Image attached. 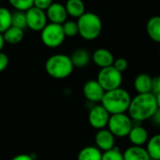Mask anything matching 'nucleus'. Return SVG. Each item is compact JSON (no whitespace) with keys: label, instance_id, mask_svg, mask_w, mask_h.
I'll list each match as a JSON object with an SVG mask.
<instances>
[{"label":"nucleus","instance_id":"obj_2","mask_svg":"<svg viewBox=\"0 0 160 160\" xmlns=\"http://www.w3.org/2000/svg\"><path fill=\"white\" fill-rule=\"evenodd\" d=\"M131 96L129 92L122 87L106 91L100 104L108 111L110 114L128 112Z\"/></svg>","mask_w":160,"mask_h":160},{"label":"nucleus","instance_id":"obj_18","mask_svg":"<svg viewBox=\"0 0 160 160\" xmlns=\"http://www.w3.org/2000/svg\"><path fill=\"white\" fill-rule=\"evenodd\" d=\"M146 32L153 41L160 43V16H153L148 20Z\"/></svg>","mask_w":160,"mask_h":160},{"label":"nucleus","instance_id":"obj_5","mask_svg":"<svg viewBox=\"0 0 160 160\" xmlns=\"http://www.w3.org/2000/svg\"><path fill=\"white\" fill-rule=\"evenodd\" d=\"M133 126V120L130 118L128 112H125L111 114L107 128L116 138H128Z\"/></svg>","mask_w":160,"mask_h":160},{"label":"nucleus","instance_id":"obj_6","mask_svg":"<svg viewBox=\"0 0 160 160\" xmlns=\"http://www.w3.org/2000/svg\"><path fill=\"white\" fill-rule=\"evenodd\" d=\"M40 38L42 43L48 48L54 49L60 47L66 38L62 24L53 22L47 23L40 31Z\"/></svg>","mask_w":160,"mask_h":160},{"label":"nucleus","instance_id":"obj_14","mask_svg":"<svg viewBox=\"0 0 160 160\" xmlns=\"http://www.w3.org/2000/svg\"><path fill=\"white\" fill-rule=\"evenodd\" d=\"M92 60L98 67H99L100 68H103L112 66L114 62V57L112 52L109 51L108 49L99 48V49H97L93 52Z\"/></svg>","mask_w":160,"mask_h":160},{"label":"nucleus","instance_id":"obj_11","mask_svg":"<svg viewBox=\"0 0 160 160\" xmlns=\"http://www.w3.org/2000/svg\"><path fill=\"white\" fill-rule=\"evenodd\" d=\"M116 137L106 128L97 131L95 135V145L102 152H106L115 147Z\"/></svg>","mask_w":160,"mask_h":160},{"label":"nucleus","instance_id":"obj_31","mask_svg":"<svg viewBox=\"0 0 160 160\" xmlns=\"http://www.w3.org/2000/svg\"><path fill=\"white\" fill-rule=\"evenodd\" d=\"M8 66V56L4 53L3 52H0V72L4 71Z\"/></svg>","mask_w":160,"mask_h":160},{"label":"nucleus","instance_id":"obj_3","mask_svg":"<svg viewBox=\"0 0 160 160\" xmlns=\"http://www.w3.org/2000/svg\"><path fill=\"white\" fill-rule=\"evenodd\" d=\"M74 66L70 56L67 54H53L50 56L45 63V70L47 74L56 80H63L71 75Z\"/></svg>","mask_w":160,"mask_h":160},{"label":"nucleus","instance_id":"obj_34","mask_svg":"<svg viewBox=\"0 0 160 160\" xmlns=\"http://www.w3.org/2000/svg\"><path fill=\"white\" fill-rule=\"evenodd\" d=\"M5 39H4V37H3V34L0 33V52H2L3 48H4V45H5Z\"/></svg>","mask_w":160,"mask_h":160},{"label":"nucleus","instance_id":"obj_4","mask_svg":"<svg viewBox=\"0 0 160 160\" xmlns=\"http://www.w3.org/2000/svg\"><path fill=\"white\" fill-rule=\"evenodd\" d=\"M79 35L85 40H94L102 31V21L94 12H84L77 21Z\"/></svg>","mask_w":160,"mask_h":160},{"label":"nucleus","instance_id":"obj_9","mask_svg":"<svg viewBox=\"0 0 160 160\" xmlns=\"http://www.w3.org/2000/svg\"><path fill=\"white\" fill-rule=\"evenodd\" d=\"M27 27L35 32H40L48 23V18L45 10L36 7L30 8L25 11Z\"/></svg>","mask_w":160,"mask_h":160},{"label":"nucleus","instance_id":"obj_23","mask_svg":"<svg viewBox=\"0 0 160 160\" xmlns=\"http://www.w3.org/2000/svg\"><path fill=\"white\" fill-rule=\"evenodd\" d=\"M12 12L4 7H0V33H4L11 26Z\"/></svg>","mask_w":160,"mask_h":160},{"label":"nucleus","instance_id":"obj_28","mask_svg":"<svg viewBox=\"0 0 160 160\" xmlns=\"http://www.w3.org/2000/svg\"><path fill=\"white\" fill-rule=\"evenodd\" d=\"M112 66L117 69L119 70L120 72H124L128 69V62L126 58H123V57H119L117 59H114V62L112 64Z\"/></svg>","mask_w":160,"mask_h":160},{"label":"nucleus","instance_id":"obj_30","mask_svg":"<svg viewBox=\"0 0 160 160\" xmlns=\"http://www.w3.org/2000/svg\"><path fill=\"white\" fill-rule=\"evenodd\" d=\"M151 93L158 95L160 93V76H156L152 78V90Z\"/></svg>","mask_w":160,"mask_h":160},{"label":"nucleus","instance_id":"obj_33","mask_svg":"<svg viewBox=\"0 0 160 160\" xmlns=\"http://www.w3.org/2000/svg\"><path fill=\"white\" fill-rule=\"evenodd\" d=\"M150 120L153 122V124H154L155 126L159 127L160 128V109H158V110L156 111V112L153 114V116L151 117Z\"/></svg>","mask_w":160,"mask_h":160},{"label":"nucleus","instance_id":"obj_24","mask_svg":"<svg viewBox=\"0 0 160 160\" xmlns=\"http://www.w3.org/2000/svg\"><path fill=\"white\" fill-rule=\"evenodd\" d=\"M11 25L21 28L24 30L27 28V22H26V15L25 11L22 10H15L12 12V17H11Z\"/></svg>","mask_w":160,"mask_h":160},{"label":"nucleus","instance_id":"obj_12","mask_svg":"<svg viewBox=\"0 0 160 160\" xmlns=\"http://www.w3.org/2000/svg\"><path fill=\"white\" fill-rule=\"evenodd\" d=\"M45 12L48 20L51 22L58 23V24H63L68 20V16L65 5L56 2H53L46 9Z\"/></svg>","mask_w":160,"mask_h":160},{"label":"nucleus","instance_id":"obj_32","mask_svg":"<svg viewBox=\"0 0 160 160\" xmlns=\"http://www.w3.org/2000/svg\"><path fill=\"white\" fill-rule=\"evenodd\" d=\"M10 160H36L34 154H19Z\"/></svg>","mask_w":160,"mask_h":160},{"label":"nucleus","instance_id":"obj_7","mask_svg":"<svg viewBox=\"0 0 160 160\" xmlns=\"http://www.w3.org/2000/svg\"><path fill=\"white\" fill-rule=\"evenodd\" d=\"M97 81L105 91H110L121 87L123 82V75L122 72L117 70L113 66H110L100 68Z\"/></svg>","mask_w":160,"mask_h":160},{"label":"nucleus","instance_id":"obj_17","mask_svg":"<svg viewBox=\"0 0 160 160\" xmlns=\"http://www.w3.org/2000/svg\"><path fill=\"white\" fill-rule=\"evenodd\" d=\"M70 59L72 61V64H73L74 68H82L86 67L89 64V62L91 60V56H90L87 50H85V49H77L71 54Z\"/></svg>","mask_w":160,"mask_h":160},{"label":"nucleus","instance_id":"obj_26","mask_svg":"<svg viewBox=\"0 0 160 160\" xmlns=\"http://www.w3.org/2000/svg\"><path fill=\"white\" fill-rule=\"evenodd\" d=\"M15 10L26 11L34 6V0H8Z\"/></svg>","mask_w":160,"mask_h":160},{"label":"nucleus","instance_id":"obj_21","mask_svg":"<svg viewBox=\"0 0 160 160\" xmlns=\"http://www.w3.org/2000/svg\"><path fill=\"white\" fill-rule=\"evenodd\" d=\"M3 37H4L6 43L15 45V44L20 43L24 37V32L22 29L11 25L8 30H6L3 33Z\"/></svg>","mask_w":160,"mask_h":160},{"label":"nucleus","instance_id":"obj_1","mask_svg":"<svg viewBox=\"0 0 160 160\" xmlns=\"http://www.w3.org/2000/svg\"><path fill=\"white\" fill-rule=\"evenodd\" d=\"M158 109L156 95L153 93L137 94L131 98L128 114L134 123H142L150 120Z\"/></svg>","mask_w":160,"mask_h":160},{"label":"nucleus","instance_id":"obj_35","mask_svg":"<svg viewBox=\"0 0 160 160\" xmlns=\"http://www.w3.org/2000/svg\"><path fill=\"white\" fill-rule=\"evenodd\" d=\"M156 98H157V103H158V109H160V93L156 95Z\"/></svg>","mask_w":160,"mask_h":160},{"label":"nucleus","instance_id":"obj_37","mask_svg":"<svg viewBox=\"0 0 160 160\" xmlns=\"http://www.w3.org/2000/svg\"><path fill=\"white\" fill-rule=\"evenodd\" d=\"M150 160H158V159H152V158H151V159H150Z\"/></svg>","mask_w":160,"mask_h":160},{"label":"nucleus","instance_id":"obj_8","mask_svg":"<svg viewBox=\"0 0 160 160\" xmlns=\"http://www.w3.org/2000/svg\"><path fill=\"white\" fill-rule=\"evenodd\" d=\"M110 116L111 114L101 104H94L88 112V122L93 128L99 130L107 128Z\"/></svg>","mask_w":160,"mask_h":160},{"label":"nucleus","instance_id":"obj_20","mask_svg":"<svg viewBox=\"0 0 160 160\" xmlns=\"http://www.w3.org/2000/svg\"><path fill=\"white\" fill-rule=\"evenodd\" d=\"M68 15L73 18H80L85 12V5L82 0H68L66 2Z\"/></svg>","mask_w":160,"mask_h":160},{"label":"nucleus","instance_id":"obj_36","mask_svg":"<svg viewBox=\"0 0 160 160\" xmlns=\"http://www.w3.org/2000/svg\"><path fill=\"white\" fill-rule=\"evenodd\" d=\"M159 56H160V47H159Z\"/></svg>","mask_w":160,"mask_h":160},{"label":"nucleus","instance_id":"obj_25","mask_svg":"<svg viewBox=\"0 0 160 160\" xmlns=\"http://www.w3.org/2000/svg\"><path fill=\"white\" fill-rule=\"evenodd\" d=\"M64 33L66 35V37H75L76 35L79 34V29H78V23L77 22L74 21H66L63 24H62Z\"/></svg>","mask_w":160,"mask_h":160},{"label":"nucleus","instance_id":"obj_29","mask_svg":"<svg viewBox=\"0 0 160 160\" xmlns=\"http://www.w3.org/2000/svg\"><path fill=\"white\" fill-rule=\"evenodd\" d=\"M53 3L52 0H34V6L33 7H36L39 9H42V10H45Z\"/></svg>","mask_w":160,"mask_h":160},{"label":"nucleus","instance_id":"obj_15","mask_svg":"<svg viewBox=\"0 0 160 160\" xmlns=\"http://www.w3.org/2000/svg\"><path fill=\"white\" fill-rule=\"evenodd\" d=\"M124 160H150L151 158L145 146L131 145L123 152Z\"/></svg>","mask_w":160,"mask_h":160},{"label":"nucleus","instance_id":"obj_13","mask_svg":"<svg viewBox=\"0 0 160 160\" xmlns=\"http://www.w3.org/2000/svg\"><path fill=\"white\" fill-rule=\"evenodd\" d=\"M149 132L148 130L142 126L140 123L139 124H134L133 128H131L128 139L131 145H136V146H144L148 140H149Z\"/></svg>","mask_w":160,"mask_h":160},{"label":"nucleus","instance_id":"obj_19","mask_svg":"<svg viewBox=\"0 0 160 160\" xmlns=\"http://www.w3.org/2000/svg\"><path fill=\"white\" fill-rule=\"evenodd\" d=\"M102 153L96 145H88L80 150L77 160H101Z\"/></svg>","mask_w":160,"mask_h":160},{"label":"nucleus","instance_id":"obj_38","mask_svg":"<svg viewBox=\"0 0 160 160\" xmlns=\"http://www.w3.org/2000/svg\"><path fill=\"white\" fill-rule=\"evenodd\" d=\"M1 1H2V0H0V2H1Z\"/></svg>","mask_w":160,"mask_h":160},{"label":"nucleus","instance_id":"obj_22","mask_svg":"<svg viewBox=\"0 0 160 160\" xmlns=\"http://www.w3.org/2000/svg\"><path fill=\"white\" fill-rule=\"evenodd\" d=\"M145 148L152 159L160 160V133L149 138Z\"/></svg>","mask_w":160,"mask_h":160},{"label":"nucleus","instance_id":"obj_16","mask_svg":"<svg viewBox=\"0 0 160 160\" xmlns=\"http://www.w3.org/2000/svg\"><path fill=\"white\" fill-rule=\"evenodd\" d=\"M134 89L138 94L151 93L152 77L146 73H141L134 80Z\"/></svg>","mask_w":160,"mask_h":160},{"label":"nucleus","instance_id":"obj_27","mask_svg":"<svg viewBox=\"0 0 160 160\" xmlns=\"http://www.w3.org/2000/svg\"><path fill=\"white\" fill-rule=\"evenodd\" d=\"M101 160H124L123 152H121L120 149L115 146L111 150L103 152Z\"/></svg>","mask_w":160,"mask_h":160},{"label":"nucleus","instance_id":"obj_10","mask_svg":"<svg viewBox=\"0 0 160 160\" xmlns=\"http://www.w3.org/2000/svg\"><path fill=\"white\" fill-rule=\"evenodd\" d=\"M105 92L106 91L97 80L87 81L82 87V93L84 98L87 99V101L93 104L100 103Z\"/></svg>","mask_w":160,"mask_h":160}]
</instances>
